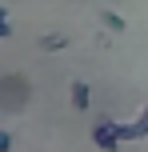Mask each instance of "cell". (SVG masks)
Returning <instances> with one entry per match:
<instances>
[{
  "label": "cell",
  "instance_id": "obj_1",
  "mask_svg": "<svg viewBox=\"0 0 148 152\" xmlns=\"http://www.w3.org/2000/svg\"><path fill=\"white\" fill-rule=\"evenodd\" d=\"M92 140L104 152H116L120 148V124H96V128H92Z\"/></svg>",
  "mask_w": 148,
  "mask_h": 152
},
{
  "label": "cell",
  "instance_id": "obj_3",
  "mask_svg": "<svg viewBox=\"0 0 148 152\" xmlns=\"http://www.w3.org/2000/svg\"><path fill=\"white\" fill-rule=\"evenodd\" d=\"M72 104H76L80 112L88 108V84H72Z\"/></svg>",
  "mask_w": 148,
  "mask_h": 152
},
{
  "label": "cell",
  "instance_id": "obj_2",
  "mask_svg": "<svg viewBox=\"0 0 148 152\" xmlns=\"http://www.w3.org/2000/svg\"><path fill=\"white\" fill-rule=\"evenodd\" d=\"M140 136H148V104L136 124H120V140H140Z\"/></svg>",
  "mask_w": 148,
  "mask_h": 152
},
{
  "label": "cell",
  "instance_id": "obj_4",
  "mask_svg": "<svg viewBox=\"0 0 148 152\" xmlns=\"http://www.w3.org/2000/svg\"><path fill=\"white\" fill-rule=\"evenodd\" d=\"M64 44H68V36H64V32H52V36H44V52H60Z\"/></svg>",
  "mask_w": 148,
  "mask_h": 152
},
{
  "label": "cell",
  "instance_id": "obj_5",
  "mask_svg": "<svg viewBox=\"0 0 148 152\" xmlns=\"http://www.w3.org/2000/svg\"><path fill=\"white\" fill-rule=\"evenodd\" d=\"M104 24H108V32H124V16L120 12H104Z\"/></svg>",
  "mask_w": 148,
  "mask_h": 152
}]
</instances>
